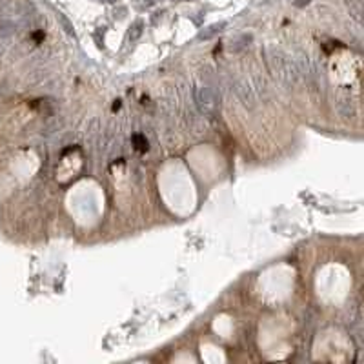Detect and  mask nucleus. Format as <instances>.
<instances>
[{"label": "nucleus", "mask_w": 364, "mask_h": 364, "mask_svg": "<svg viewBox=\"0 0 364 364\" xmlns=\"http://www.w3.org/2000/svg\"><path fill=\"white\" fill-rule=\"evenodd\" d=\"M251 42V35H242V37H239L237 40H235V46H233V50H240V47H246L248 44Z\"/></svg>", "instance_id": "39448f33"}, {"label": "nucleus", "mask_w": 364, "mask_h": 364, "mask_svg": "<svg viewBox=\"0 0 364 364\" xmlns=\"http://www.w3.org/2000/svg\"><path fill=\"white\" fill-rule=\"evenodd\" d=\"M308 2H310V0H297V2H295V6H306Z\"/></svg>", "instance_id": "0eeeda50"}, {"label": "nucleus", "mask_w": 364, "mask_h": 364, "mask_svg": "<svg viewBox=\"0 0 364 364\" xmlns=\"http://www.w3.org/2000/svg\"><path fill=\"white\" fill-rule=\"evenodd\" d=\"M133 4L137 6L138 9H146L153 6V0H133Z\"/></svg>", "instance_id": "423d86ee"}, {"label": "nucleus", "mask_w": 364, "mask_h": 364, "mask_svg": "<svg viewBox=\"0 0 364 364\" xmlns=\"http://www.w3.org/2000/svg\"><path fill=\"white\" fill-rule=\"evenodd\" d=\"M197 104L204 113H211L215 109V96L211 89H199L197 91Z\"/></svg>", "instance_id": "f257e3e1"}, {"label": "nucleus", "mask_w": 364, "mask_h": 364, "mask_svg": "<svg viewBox=\"0 0 364 364\" xmlns=\"http://www.w3.org/2000/svg\"><path fill=\"white\" fill-rule=\"evenodd\" d=\"M142 30H144V24L140 20L133 22V24L130 26V30H128V38L130 40H137L140 35H142Z\"/></svg>", "instance_id": "20e7f679"}, {"label": "nucleus", "mask_w": 364, "mask_h": 364, "mask_svg": "<svg viewBox=\"0 0 364 364\" xmlns=\"http://www.w3.org/2000/svg\"><path fill=\"white\" fill-rule=\"evenodd\" d=\"M224 28H226V22H219V24L209 26V28H206V30L199 35V38H201V40H208V38H211V37H215V35L221 33Z\"/></svg>", "instance_id": "f03ea898"}, {"label": "nucleus", "mask_w": 364, "mask_h": 364, "mask_svg": "<svg viewBox=\"0 0 364 364\" xmlns=\"http://www.w3.org/2000/svg\"><path fill=\"white\" fill-rule=\"evenodd\" d=\"M106 2H109V4H113V2H117V0H106Z\"/></svg>", "instance_id": "1a4fd4ad"}, {"label": "nucleus", "mask_w": 364, "mask_h": 364, "mask_svg": "<svg viewBox=\"0 0 364 364\" xmlns=\"http://www.w3.org/2000/svg\"><path fill=\"white\" fill-rule=\"evenodd\" d=\"M131 146H133L135 151H140V153H144V151H148L150 144H148V138L144 137L142 133H135L133 137H131Z\"/></svg>", "instance_id": "7ed1b4c3"}, {"label": "nucleus", "mask_w": 364, "mask_h": 364, "mask_svg": "<svg viewBox=\"0 0 364 364\" xmlns=\"http://www.w3.org/2000/svg\"><path fill=\"white\" fill-rule=\"evenodd\" d=\"M2 53H4V44L0 42V57H2Z\"/></svg>", "instance_id": "6e6552de"}]
</instances>
